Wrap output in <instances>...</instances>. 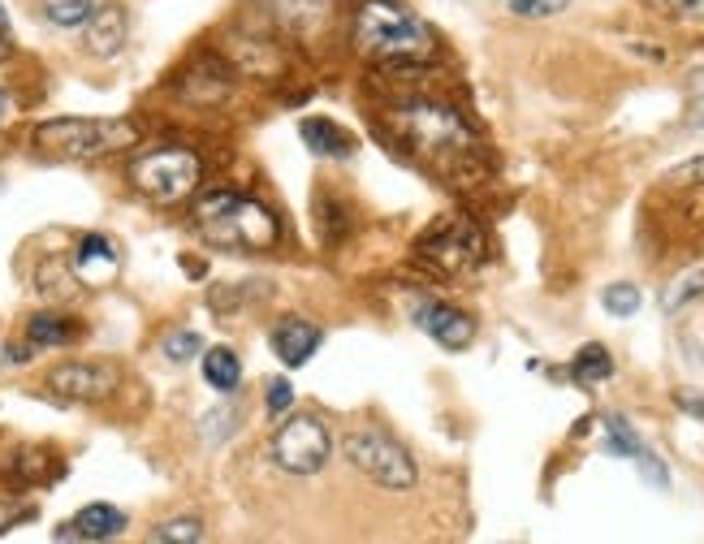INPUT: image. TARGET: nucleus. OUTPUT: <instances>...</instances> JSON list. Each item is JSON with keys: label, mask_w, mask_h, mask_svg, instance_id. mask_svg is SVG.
<instances>
[{"label": "nucleus", "mask_w": 704, "mask_h": 544, "mask_svg": "<svg viewBox=\"0 0 704 544\" xmlns=\"http://www.w3.org/2000/svg\"><path fill=\"white\" fill-rule=\"evenodd\" d=\"M195 230L225 251H269L281 225L264 203L234 191H212L195 203Z\"/></svg>", "instance_id": "7ed1b4c3"}, {"label": "nucleus", "mask_w": 704, "mask_h": 544, "mask_svg": "<svg viewBox=\"0 0 704 544\" xmlns=\"http://www.w3.org/2000/svg\"><path fill=\"white\" fill-rule=\"evenodd\" d=\"M121 385V372L113 363H100V359H70L61 367L48 372V389L66 402H104L113 397Z\"/></svg>", "instance_id": "1a4fd4ad"}, {"label": "nucleus", "mask_w": 704, "mask_h": 544, "mask_svg": "<svg viewBox=\"0 0 704 544\" xmlns=\"http://www.w3.org/2000/svg\"><path fill=\"white\" fill-rule=\"evenodd\" d=\"M415 324L445 350H467L475 342V320H471L467 311L450 308V303H420L415 308Z\"/></svg>", "instance_id": "9b49d317"}, {"label": "nucleus", "mask_w": 704, "mask_h": 544, "mask_svg": "<svg viewBox=\"0 0 704 544\" xmlns=\"http://www.w3.org/2000/svg\"><path fill=\"white\" fill-rule=\"evenodd\" d=\"M0 31H9V13H4V4H0Z\"/></svg>", "instance_id": "f704fd0d"}, {"label": "nucleus", "mask_w": 704, "mask_h": 544, "mask_svg": "<svg viewBox=\"0 0 704 544\" xmlns=\"http://www.w3.org/2000/svg\"><path fill=\"white\" fill-rule=\"evenodd\" d=\"M692 91H704V74H692ZM692 109H696V121H704V100L701 95H692Z\"/></svg>", "instance_id": "473e14b6"}, {"label": "nucleus", "mask_w": 704, "mask_h": 544, "mask_svg": "<svg viewBox=\"0 0 704 544\" xmlns=\"http://www.w3.org/2000/svg\"><path fill=\"white\" fill-rule=\"evenodd\" d=\"M320 342H324V333L315 329L312 320H299V315L276 320L273 333H269V346H273V354L285 367H303L315 350H320Z\"/></svg>", "instance_id": "f8f14e48"}, {"label": "nucleus", "mask_w": 704, "mask_h": 544, "mask_svg": "<svg viewBox=\"0 0 704 544\" xmlns=\"http://www.w3.org/2000/svg\"><path fill=\"white\" fill-rule=\"evenodd\" d=\"M269 459L285 475H320L333 459V436L320 415H290L269 441Z\"/></svg>", "instance_id": "0eeeda50"}, {"label": "nucleus", "mask_w": 704, "mask_h": 544, "mask_svg": "<svg viewBox=\"0 0 704 544\" xmlns=\"http://www.w3.org/2000/svg\"><path fill=\"white\" fill-rule=\"evenodd\" d=\"M182 95L195 100V104H217V100H225V95H230V70H225L221 61H212V57H199L195 70L182 78Z\"/></svg>", "instance_id": "2eb2a0df"}, {"label": "nucleus", "mask_w": 704, "mask_h": 544, "mask_svg": "<svg viewBox=\"0 0 704 544\" xmlns=\"http://www.w3.org/2000/svg\"><path fill=\"white\" fill-rule=\"evenodd\" d=\"M40 152L61 160H95L139 143V125L125 117H57L36 130Z\"/></svg>", "instance_id": "20e7f679"}, {"label": "nucleus", "mask_w": 704, "mask_h": 544, "mask_svg": "<svg viewBox=\"0 0 704 544\" xmlns=\"http://www.w3.org/2000/svg\"><path fill=\"white\" fill-rule=\"evenodd\" d=\"M605 450H610L614 459H635V454L644 450V441L635 436V427L626 424L623 415H610V420H605Z\"/></svg>", "instance_id": "412c9836"}, {"label": "nucleus", "mask_w": 704, "mask_h": 544, "mask_svg": "<svg viewBox=\"0 0 704 544\" xmlns=\"http://www.w3.org/2000/svg\"><path fill=\"white\" fill-rule=\"evenodd\" d=\"M91 13H95L91 0H52L48 4V22L52 27H87Z\"/></svg>", "instance_id": "393cba45"}, {"label": "nucleus", "mask_w": 704, "mask_h": 544, "mask_svg": "<svg viewBox=\"0 0 704 544\" xmlns=\"http://www.w3.org/2000/svg\"><path fill=\"white\" fill-rule=\"evenodd\" d=\"M4 52H9V48H4V43H0V57H4Z\"/></svg>", "instance_id": "c9c22d12"}, {"label": "nucleus", "mask_w": 704, "mask_h": 544, "mask_svg": "<svg viewBox=\"0 0 704 544\" xmlns=\"http://www.w3.org/2000/svg\"><path fill=\"white\" fill-rule=\"evenodd\" d=\"M203 164L187 148H152V152L134 155L130 164V182L134 191L148 194L152 203H182L199 191Z\"/></svg>", "instance_id": "39448f33"}, {"label": "nucleus", "mask_w": 704, "mask_h": 544, "mask_svg": "<svg viewBox=\"0 0 704 544\" xmlns=\"http://www.w3.org/2000/svg\"><path fill=\"white\" fill-rule=\"evenodd\" d=\"M125 43V9L118 4H95L87 18V52L91 57H118Z\"/></svg>", "instance_id": "4468645a"}, {"label": "nucleus", "mask_w": 704, "mask_h": 544, "mask_svg": "<svg viewBox=\"0 0 704 544\" xmlns=\"http://www.w3.org/2000/svg\"><path fill=\"white\" fill-rule=\"evenodd\" d=\"M571 376H575L580 385L610 381V376H614V359H610V350L596 346V342H587V346L575 354V363H571Z\"/></svg>", "instance_id": "6ab92c4d"}, {"label": "nucleus", "mask_w": 704, "mask_h": 544, "mask_svg": "<svg viewBox=\"0 0 704 544\" xmlns=\"http://www.w3.org/2000/svg\"><path fill=\"white\" fill-rule=\"evenodd\" d=\"M354 43L376 61H429L436 52L432 27L398 0H363L354 13Z\"/></svg>", "instance_id": "f03ea898"}, {"label": "nucleus", "mask_w": 704, "mask_h": 544, "mask_svg": "<svg viewBox=\"0 0 704 544\" xmlns=\"http://www.w3.org/2000/svg\"><path fill=\"white\" fill-rule=\"evenodd\" d=\"M203 381L217 389V393H234L242 385V359L230 346L203 350Z\"/></svg>", "instance_id": "f3484780"}, {"label": "nucleus", "mask_w": 704, "mask_h": 544, "mask_svg": "<svg viewBox=\"0 0 704 544\" xmlns=\"http://www.w3.org/2000/svg\"><path fill=\"white\" fill-rule=\"evenodd\" d=\"M299 134H303V143H308L315 155H338V160H346V155L354 152V139L342 125H333L329 117H303V121H299Z\"/></svg>", "instance_id": "dca6fc26"}, {"label": "nucleus", "mask_w": 704, "mask_h": 544, "mask_svg": "<svg viewBox=\"0 0 704 544\" xmlns=\"http://www.w3.org/2000/svg\"><path fill=\"white\" fill-rule=\"evenodd\" d=\"M631 463H635V471L644 475V484H653L657 493H665V488H670V471H665V463L657 459V454H653V450H648V445H644V450H640Z\"/></svg>", "instance_id": "bb28decb"}, {"label": "nucleus", "mask_w": 704, "mask_h": 544, "mask_svg": "<svg viewBox=\"0 0 704 544\" xmlns=\"http://www.w3.org/2000/svg\"><path fill=\"white\" fill-rule=\"evenodd\" d=\"M152 541L157 544H195V541H203V523H199V518H169V523H160L157 532H152Z\"/></svg>", "instance_id": "b1692460"}, {"label": "nucleus", "mask_w": 704, "mask_h": 544, "mask_svg": "<svg viewBox=\"0 0 704 544\" xmlns=\"http://www.w3.org/2000/svg\"><path fill=\"white\" fill-rule=\"evenodd\" d=\"M704 294V269H692V272H683L674 285H665V294H662V311L665 315H674V311H683L687 303H696Z\"/></svg>", "instance_id": "aec40b11"}, {"label": "nucleus", "mask_w": 704, "mask_h": 544, "mask_svg": "<svg viewBox=\"0 0 704 544\" xmlns=\"http://www.w3.org/2000/svg\"><path fill=\"white\" fill-rule=\"evenodd\" d=\"M342 454L354 471H363L381 488H393V493L415 488V459L381 427H351L342 441Z\"/></svg>", "instance_id": "423d86ee"}, {"label": "nucleus", "mask_w": 704, "mask_h": 544, "mask_svg": "<svg viewBox=\"0 0 704 544\" xmlns=\"http://www.w3.org/2000/svg\"><path fill=\"white\" fill-rule=\"evenodd\" d=\"M13 113V100H9V91H0V121Z\"/></svg>", "instance_id": "72a5a7b5"}, {"label": "nucleus", "mask_w": 704, "mask_h": 544, "mask_svg": "<svg viewBox=\"0 0 704 544\" xmlns=\"http://www.w3.org/2000/svg\"><path fill=\"white\" fill-rule=\"evenodd\" d=\"M415 251H420V260H424L429 269L454 276V272H467L480 264L484 238H480V230L471 225L467 216H445V221H436V225L420 238Z\"/></svg>", "instance_id": "6e6552de"}, {"label": "nucleus", "mask_w": 704, "mask_h": 544, "mask_svg": "<svg viewBox=\"0 0 704 544\" xmlns=\"http://www.w3.org/2000/svg\"><path fill=\"white\" fill-rule=\"evenodd\" d=\"M74 338H79V324L66 320V315L43 311V315H31V320H27V342H31V346H70Z\"/></svg>", "instance_id": "a211bd4d"}, {"label": "nucleus", "mask_w": 704, "mask_h": 544, "mask_svg": "<svg viewBox=\"0 0 704 544\" xmlns=\"http://www.w3.org/2000/svg\"><path fill=\"white\" fill-rule=\"evenodd\" d=\"M390 125L406 152L445 178L463 173L480 152L463 113L441 104V100H406L390 113Z\"/></svg>", "instance_id": "f257e3e1"}, {"label": "nucleus", "mask_w": 704, "mask_h": 544, "mask_svg": "<svg viewBox=\"0 0 704 544\" xmlns=\"http://www.w3.org/2000/svg\"><path fill=\"white\" fill-rule=\"evenodd\" d=\"M601 303H605V311H610V315L626 320V315H635V311H640V290H635L631 281H614V285H605Z\"/></svg>", "instance_id": "5701e85b"}, {"label": "nucleus", "mask_w": 704, "mask_h": 544, "mask_svg": "<svg viewBox=\"0 0 704 544\" xmlns=\"http://www.w3.org/2000/svg\"><path fill=\"white\" fill-rule=\"evenodd\" d=\"M678 406H683L687 415H696V420L704 424V397L701 393H678Z\"/></svg>", "instance_id": "2f4dec72"}, {"label": "nucleus", "mask_w": 704, "mask_h": 544, "mask_svg": "<svg viewBox=\"0 0 704 544\" xmlns=\"http://www.w3.org/2000/svg\"><path fill=\"white\" fill-rule=\"evenodd\" d=\"M665 182H670V187H701L704 182V160H687V164L670 169V173H665Z\"/></svg>", "instance_id": "c85d7f7f"}, {"label": "nucleus", "mask_w": 704, "mask_h": 544, "mask_svg": "<svg viewBox=\"0 0 704 544\" xmlns=\"http://www.w3.org/2000/svg\"><path fill=\"white\" fill-rule=\"evenodd\" d=\"M290 402H294V389H290V381H273V385H269V411H273V415H281Z\"/></svg>", "instance_id": "c756f323"}, {"label": "nucleus", "mask_w": 704, "mask_h": 544, "mask_svg": "<svg viewBox=\"0 0 704 544\" xmlns=\"http://www.w3.org/2000/svg\"><path fill=\"white\" fill-rule=\"evenodd\" d=\"M70 272L82 285H109L121 272V251L113 238L104 233H82L74 255H70Z\"/></svg>", "instance_id": "9d476101"}, {"label": "nucleus", "mask_w": 704, "mask_h": 544, "mask_svg": "<svg viewBox=\"0 0 704 544\" xmlns=\"http://www.w3.org/2000/svg\"><path fill=\"white\" fill-rule=\"evenodd\" d=\"M571 0H506V9L514 18H527V22H541V18H553L562 13Z\"/></svg>", "instance_id": "cd10ccee"}, {"label": "nucleus", "mask_w": 704, "mask_h": 544, "mask_svg": "<svg viewBox=\"0 0 704 544\" xmlns=\"http://www.w3.org/2000/svg\"><path fill=\"white\" fill-rule=\"evenodd\" d=\"M164 354H169L173 363H191L195 354H203V338H199L195 329H182V333H169V338H164Z\"/></svg>", "instance_id": "a878e982"}, {"label": "nucleus", "mask_w": 704, "mask_h": 544, "mask_svg": "<svg viewBox=\"0 0 704 544\" xmlns=\"http://www.w3.org/2000/svg\"><path fill=\"white\" fill-rule=\"evenodd\" d=\"M125 532V514L118 505H87L79 510V518H70L66 527H57V541H113Z\"/></svg>", "instance_id": "ddd939ff"}, {"label": "nucleus", "mask_w": 704, "mask_h": 544, "mask_svg": "<svg viewBox=\"0 0 704 544\" xmlns=\"http://www.w3.org/2000/svg\"><path fill=\"white\" fill-rule=\"evenodd\" d=\"M678 18H692V22H704V0H665Z\"/></svg>", "instance_id": "7c9ffc66"}, {"label": "nucleus", "mask_w": 704, "mask_h": 544, "mask_svg": "<svg viewBox=\"0 0 704 544\" xmlns=\"http://www.w3.org/2000/svg\"><path fill=\"white\" fill-rule=\"evenodd\" d=\"M276 13H281L290 27L308 31L312 22H324V13H329V0H276Z\"/></svg>", "instance_id": "4be33fe9"}]
</instances>
